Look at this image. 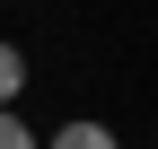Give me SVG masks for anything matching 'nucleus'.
Masks as SVG:
<instances>
[{
  "label": "nucleus",
  "instance_id": "nucleus-3",
  "mask_svg": "<svg viewBox=\"0 0 158 149\" xmlns=\"http://www.w3.org/2000/svg\"><path fill=\"white\" fill-rule=\"evenodd\" d=\"M0 149H44V132H27V114L0 105Z\"/></svg>",
  "mask_w": 158,
  "mask_h": 149
},
{
  "label": "nucleus",
  "instance_id": "nucleus-2",
  "mask_svg": "<svg viewBox=\"0 0 158 149\" xmlns=\"http://www.w3.org/2000/svg\"><path fill=\"white\" fill-rule=\"evenodd\" d=\"M18 97H27V53L0 35V105H18Z\"/></svg>",
  "mask_w": 158,
  "mask_h": 149
},
{
  "label": "nucleus",
  "instance_id": "nucleus-1",
  "mask_svg": "<svg viewBox=\"0 0 158 149\" xmlns=\"http://www.w3.org/2000/svg\"><path fill=\"white\" fill-rule=\"evenodd\" d=\"M44 149H123V140H114L106 123H88V114H79V123H62V132H53Z\"/></svg>",
  "mask_w": 158,
  "mask_h": 149
}]
</instances>
